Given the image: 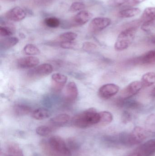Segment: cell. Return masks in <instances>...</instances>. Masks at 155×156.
Here are the masks:
<instances>
[{
    "label": "cell",
    "mask_w": 155,
    "mask_h": 156,
    "mask_svg": "<svg viewBox=\"0 0 155 156\" xmlns=\"http://www.w3.org/2000/svg\"><path fill=\"white\" fill-rule=\"evenodd\" d=\"M42 147L45 154L50 156H72V153L64 140L58 136L50 137L48 143L43 141Z\"/></svg>",
    "instance_id": "cell-1"
},
{
    "label": "cell",
    "mask_w": 155,
    "mask_h": 156,
    "mask_svg": "<svg viewBox=\"0 0 155 156\" xmlns=\"http://www.w3.org/2000/svg\"><path fill=\"white\" fill-rule=\"evenodd\" d=\"M99 113L93 108L76 115L72 119V124L78 128H85L98 124L100 122Z\"/></svg>",
    "instance_id": "cell-2"
},
{
    "label": "cell",
    "mask_w": 155,
    "mask_h": 156,
    "mask_svg": "<svg viewBox=\"0 0 155 156\" xmlns=\"http://www.w3.org/2000/svg\"><path fill=\"white\" fill-rule=\"evenodd\" d=\"M137 29V27H129L123 30L118 36L115 44V50L122 51L127 49L133 43Z\"/></svg>",
    "instance_id": "cell-3"
},
{
    "label": "cell",
    "mask_w": 155,
    "mask_h": 156,
    "mask_svg": "<svg viewBox=\"0 0 155 156\" xmlns=\"http://www.w3.org/2000/svg\"><path fill=\"white\" fill-rule=\"evenodd\" d=\"M111 23L112 20L108 17H95L90 22L88 27V31L91 33H98L108 27Z\"/></svg>",
    "instance_id": "cell-4"
},
{
    "label": "cell",
    "mask_w": 155,
    "mask_h": 156,
    "mask_svg": "<svg viewBox=\"0 0 155 156\" xmlns=\"http://www.w3.org/2000/svg\"><path fill=\"white\" fill-rule=\"evenodd\" d=\"M143 88L141 81H134L129 83L121 91L120 97L122 100H126L138 93Z\"/></svg>",
    "instance_id": "cell-5"
},
{
    "label": "cell",
    "mask_w": 155,
    "mask_h": 156,
    "mask_svg": "<svg viewBox=\"0 0 155 156\" xmlns=\"http://www.w3.org/2000/svg\"><path fill=\"white\" fill-rule=\"evenodd\" d=\"M147 130L139 126L135 127L132 133L128 134L129 146L140 144L147 138Z\"/></svg>",
    "instance_id": "cell-6"
},
{
    "label": "cell",
    "mask_w": 155,
    "mask_h": 156,
    "mask_svg": "<svg viewBox=\"0 0 155 156\" xmlns=\"http://www.w3.org/2000/svg\"><path fill=\"white\" fill-rule=\"evenodd\" d=\"M119 86L115 83H106L100 87L98 95L101 98L107 99L115 95L119 92Z\"/></svg>",
    "instance_id": "cell-7"
},
{
    "label": "cell",
    "mask_w": 155,
    "mask_h": 156,
    "mask_svg": "<svg viewBox=\"0 0 155 156\" xmlns=\"http://www.w3.org/2000/svg\"><path fill=\"white\" fill-rule=\"evenodd\" d=\"M53 67L49 64H43L34 68L28 72V75L32 77H39L47 76L52 72Z\"/></svg>",
    "instance_id": "cell-8"
},
{
    "label": "cell",
    "mask_w": 155,
    "mask_h": 156,
    "mask_svg": "<svg viewBox=\"0 0 155 156\" xmlns=\"http://www.w3.org/2000/svg\"><path fill=\"white\" fill-rule=\"evenodd\" d=\"M93 14L87 11H81L71 19V26H79L83 25L93 18Z\"/></svg>",
    "instance_id": "cell-9"
},
{
    "label": "cell",
    "mask_w": 155,
    "mask_h": 156,
    "mask_svg": "<svg viewBox=\"0 0 155 156\" xmlns=\"http://www.w3.org/2000/svg\"><path fill=\"white\" fill-rule=\"evenodd\" d=\"M25 10L19 6L13 7L8 10L5 14V18L10 21L19 22L26 17Z\"/></svg>",
    "instance_id": "cell-10"
},
{
    "label": "cell",
    "mask_w": 155,
    "mask_h": 156,
    "mask_svg": "<svg viewBox=\"0 0 155 156\" xmlns=\"http://www.w3.org/2000/svg\"><path fill=\"white\" fill-rule=\"evenodd\" d=\"M39 62V58L36 57L28 56L18 59L17 65L21 69L32 68L37 66Z\"/></svg>",
    "instance_id": "cell-11"
},
{
    "label": "cell",
    "mask_w": 155,
    "mask_h": 156,
    "mask_svg": "<svg viewBox=\"0 0 155 156\" xmlns=\"http://www.w3.org/2000/svg\"><path fill=\"white\" fill-rule=\"evenodd\" d=\"M78 94V88L75 83L74 82L69 83L66 88V100L70 102H73L76 100Z\"/></svg>",
    "instance_id": "cell-12"
},
{
    "label": "cell",
    "mask_w": 155,
    "mask_h": 156,
    "mask_svg": "<svg viewBox=\"0 0 155 156\" xmlns=\"http://www.w3.org/2000/svg\"><path fill=\"white\" fill-rule=\"evenodd\" d=\"M52 85L55 90H62L67 80V77L65 75L60 73H55L52 76Z\"/></svg>",
    "instance_id": "cell-13"
},
{
    "label": "cell",
    "mask_w": 155,
    "mask_h": 156,
    "mask_svg": "<svg viewBox=\"0 0 155 156\" xmlns=\"http://www.w3.org/2000/svg\"><path fill=\"white\" fill-rule=\"evenodd\" d=\"M142 156H152L155 154V139H151L142 145L139 148Z\"/></svg>",
    "instance_id": "cell-14"
},
{
    "label": "cell",
    "mask_w": 155,
    "mask_h": 156,
    "mask_svg": "<svg viewBox=\"0 0 155 156\" xmlns=\"http://www.w3.org/2000/svg\"><path fill=\"white\" fill-rule=\"evenodd\" d=\"M137 62L143 65L150 66L155 64V50H150L139 57Z\"/></svg>",
    "instance_id": "cell-15"
},
{
    "label": "cell",
    "mask_w": 155,
    "mask_h": 156,
    "mask_svg": "<svg viewBox=\"0 0 155 156\" xmlns=\"http://www.w3.org/2000/svg\"><path fill=\"white\" fill-rule=\"evenodd\" d=\"M6 156H24L22 150L18 144L11 142L6 146Z\"/></svg>",
    "instance_id": "cell-16"
},
{
    "label": "cell",
    "mask_w": 155,
    "mask_h": 156,
    "mask_svg": "<svg viewBox=\"0 0 155 156\" xmlns=\"http://www.w3.org/2000/svg\"><path fill=\"white\" fill-rule=\"evenodd\" d=\"M140 20L142 23L155 22V7H148L146 8Z\"/></svg>",
    "instance_id": "cell-17"
},
{
    "label": "cell",
    "mask_w": 155,
    "mask_h": 156,
    "mask_svg": "<svg viewBox=\"0 0 155 156\" xmlns=\"http://www.w3.org/2000/svg\"><path fill=\"white\" fill-rule=\"evenodd\" d=\"M140 8L137 7H129L121 10L118 13V16L121 18H128L134 17L141 12Z\"/></svg>",
    "instance_id": "cell-18"
},
{
    "label": "cell",
    "mask_w": 155,
    "mask_h": 156,
    "mask_svg": "<svg viewBox=\"0 0 155 156\" xmlns=\"http://www.w3.org/2000/svg\"><path fill=\"white\" fill-rule=\"evenodd\" d=\"M32 116L35 120H44L50 117V112L46 108H39L32 112Z\"/></svg>",
    "instance_id": "cell-19"
},
{
    "label": "cell",
    "mask_w": 155,
    "mask_h": 156,
    "mask_svg": "<svg viewBox=\"0 0 155 156\" xmlns=\"http://www.w3.org/2000/svg\"><path fill=\"white\" fill-rule=\"evenodd\" d=\"M19 42V39L14 37H8L1 41V48L3 49H8L14 46Z\"/></svg>",
    "instance_id": "cell-20"
},
{
    "label": "cell",
    "mask_w": 155,
    "mask_h": 156,
    "mask_svg": "<svg viewBox=\"0 0 155 156\" xmlns=\"http://www.w3.org/2000/svg\"><path fill=\"white\" fill-rule=\"evenodd\" d=\"M141 81L143 88L153 85L155 83V73L149 72L145 73L142 76Z\"/></svg>",
    "instance_id": "cell-21"
},
{
    "label": "cell",
    "mask_w": 155,
    "mask_h": 156,
    "mask_svg": "<svg viewBox=\"0 0 155 156\" xmlns=\"http://www.w3.org/2000/svg\"><path fill=\"white\" fill-rule=\"evenodd\" d=\"M32 108L24 104H17L15 105L13 111L15 114L18 116L26 115L32 112Z\"/></svg>",
    "instance_id": "cell-22"
},
{
    "label": "cell",
    "mask_w": 155,
    "mask_h": 156,
    "mask_svg": "<svg viewBox=\"0 0 155 156\" xmlns=\"http://www.w3.org/2000/svg\"><path fill=\"white\" fill-rule=\"evenodd\" d=\"M70 119V116L68 114H62L52 117L50 120V122L53 124L60 125L68 122Z\"/></svg>",
    "instance_id": "cell-23"
},
{
    "label": "cell",
    "mask_w": 155,
    "mask_h": 156,
    "mask_svg": "<svg viewBox=\"0 0 155 156\" xmlns=\"http://www.w3.org/2000/svg\"><path fill=\"white\" fill-rule=\"evenodd\" d=\"M100 116V122L99 123L101 125L106 126L109 124L113 121V114L107 111L99 112Z\"/></svg>",
    "instance_id": "cell-24"
},
{
    "label": "cell",
    "mask_w": 155,
    "mask_h": 156,
    "mask_svg": "<svg viewBox=\"0 0 155 156\" xmlns=\"http://www.w3.org/2000/svg\"><path fill=\"white\" fill-rule=\"evenodd\" d=\"M77 34L74 32H68L61 34L58 37V41L60 43L74 41L77 37Z\"/></svg>",
    "instance_id": "cell-25"
},
{
    "label": "cell",
    "mask_w": 155,
    "mask_h": 156,
    "mask_svg": "<svg viewBox=\"0 0 155 156\" xmlns=\"http://www.w3.org/2000/svg\"><path fill=\"white\" fill-rule=\"evenodd\" d=\"M23 52L27 55H36L40 54V50L39 48L32 44H28L24 47Z\"/></svg>",
    "instance_id": "cell-26"
},
{
    "label": "cell",
    "mask_w": 155,
    "mask_h": 156,
    "mask_svg": "<svg viewBox=\"0 0 155 156\" xmlns=\"http://www.w3.org/2000/svg\"><path fill=\"white\" fill-rule=\"evenodd\" d=\"M145 125L148 132L155 133V115H150L148 116L146 121Z\"/></svg>",
    "instance_id": "cell-27"
},
{
    "label": "cell",
    "mask_w": 155,
    "mask_h": 156,
    "mask_svg": "<svg viewBox=\"0 0 155 156\" xmlns=\"http://www.w3.org/2000/svg\"><path fill=\"white\" fill-rule=\"evenodd\" d=\"M45 24L50 28H57L61 24L60 20L57 17H49L45 18L44 21Z\"/></svg>",
    "instance_id": "cell-28"
},
{
    "label": "cell",
    "mask_w": 155,
    "mask_h": 156,
    "mask_svg": "<svg viewBox=\"0 0 155 156\" xmlns=\"http://www.w3.org/2000/svg\"><path fill=\"white\" fill-rule=\"evenodd\" d=\"M86 8V5L82 2H75L72 4L70 8L69 12H75L77 11H81Z\"/></svg>",
    "instance_id": "cell-29"
},
{
    "label": "cell",
    "mask_w": 155,
    "mask_h": 156,
    "mask_svg": "<svg viewBox=\"0 0 155 156\" xmlns=\"http://www.w3.org/2000/svg\"><path fill=\"white\" fill-rule=\"evenodd\" d=\"M35 131L36 133L39 135L42 136H46L51 133L52 129L48 126H41L37 127Z\"/></svg>",
    "instance_id": "cell-30"
},
{
    "label": "cell",
    "mask_w": 155,
    "mask_h": 156,
    "mask_svg": "<svg viewBox=\"0 0 155 156\" xmlns=\"http://www.w3.org/2000/svg\"><path fill=\"white\" fill-rule=\"evenodd\" d=\"M12 29L8 26H2L0 27V35L4 37H8L13 34Z\"/></svg>",
    "instance_id": "cell-31"
},
{
    "label": "cell",
    "mask_w": 155,
    "mask_h": 156,
    "mask_svg": "<svg viewBox=\"0 0 155 156\" xmlns=\"http://www.w3.org/2000/svg\"><path fill=\"white\" fill-rule=\"evenodd\" d=\"M108 5L112 7H119L124 5L126 0H108Z\"/></svg>",
    "instance_id": "cell-32"
},
{
    "label": "cell",
    "mask_w": 155,
    "mask_h": 156,
    "mask_svg": "<svg viewBox=\"0 0 155 156\" xmlns=\"http://www.w3.org/2000/svg\"><path fill=\"white\" fill-rule=\"evenodd\" d=\"M146 1L147 0H126V2L124 5L130 6V7H133V6L138 5Z\"/></svg>",
    "instance_id": "cell-33"
},
{
    "label": "cell",
    "mask_w": 155,
    "mask_h": 156,
    "mask_svg": "<svg viewBox=\"0 0 155 156\" xmlns=\"http://www.w3.org/2000/svg\"><path fill=\"white\" fill-rule=\"evenodd\" d=\"M96 45L95 44L91 42H86L83 44V48L86 51H91L96 48Z\"/></svg>",
    "instance_id": "cell-34"
},
{
    "label": "cell",
    "mask_w": 155,
    "mask_h": 156,
    "mask_svg": "<svg viewBox=\"0 0 155 156\" xmlns=\"http://www.w3.org/2000/svg\"><path fill=\"white\" fill-rule=\"evenodd\" d=\"M76 45V44L74 41L71 42H65L60 43V46L61 47L64 48H72Z\"/></svg>",
    "instance_id": "cell-35"
},
{
    "label": "cell",
    "mask_w": 155,
    "mask_h": 156,
    "mask_svg": "<svg viewBox=\"0 0 155 156\" xmlns=\"http://www.w3.org/2000/svg\"><path fill=\"white\" fill-rule=\"evenodd\" d=\"M131 119V116L130 114L127 112H125L123 113L122 115V120L123 122L126 123L130 122Z\"/></svg>",
    "instance_id": "cell-36"
},
{
    "label": "cell",
    "mask_w": 155,
    "mask_h": 156,
    "mask_svg": "<svg viewBox=\"0 0 155 156\" xmlns=\"http://www.w3.org/2000/svg\"><path fill=\"white\" fill-rule=\"evenodd\" d=\"M128 156H142L140 155V154L138 153H133V154H131Z\"/></svg>",
    "instance_id": "cell-37"
},
{
    "label": "cell",
    "mask_w": 155,
    "mask_h": 156,
    "mask_svg": "<svg viewBox=\"0 0 155 156\" xmlns=\"http://www.w3.org/2000/svg\"><path fill=\"white\" fill-rule=\"evenodd\" d=\"M151 42L152 44L155 45V34L152 37V39H151Z\"/></svg>",
    "instance_id": "cell-38"
},
{
    "label": "cell",
    "mask_w": 155,
    "mask_h": 156,
    "mask_svg": "<svg viewBox=\"0 0 155 156\" xmlns=\"http://www.w3.org/2000/svg\"><path fill=\"white\" fill-rule=\"evenodd\" d=\"M152 94L154 97H155V87L153 89L152 91Z\"/></svg>",
    "instance_id": "cell-39"
},
{
    "label": "cell",
    "mask_w": 155,
    "mask_h": 156,
    "mask_svg": "<svg viewBox=\"0 0 155 156\" xmlns=\"http://www.w3.org/2000/svg\"><path fill=\"white\" fill-rule=\"evenodd\" d=\"M8 1H15V0H8Z\"/></svg>",
    "instance_id": "cell-40"
}]
</instances>
